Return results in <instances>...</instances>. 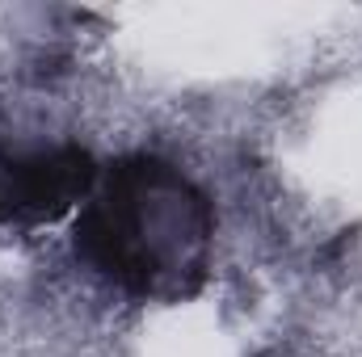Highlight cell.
I'll use <instances>...</instances> for the list:
<instances>
[{
    "instance_id": "cell-1",
    "label": "cell",
    "mask_w": 362,
    "mask_h": 357,
    "mask_svg": "<svg viewBox=\"0 0 362 357\" xmlns=\"http://www.w3.org/2000/svg\"><path fill=\"white\" fill-rule=\"evenodd\" d=\"M215 236L206 198L156 156L105 164L72 223L81 269L118 294H177L206 269Z\"/></svg>"
}]
</instances>
